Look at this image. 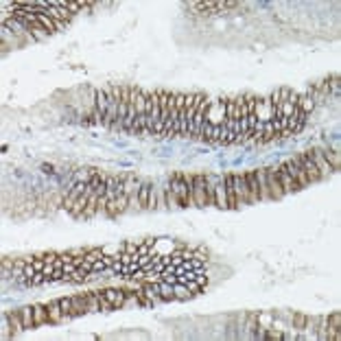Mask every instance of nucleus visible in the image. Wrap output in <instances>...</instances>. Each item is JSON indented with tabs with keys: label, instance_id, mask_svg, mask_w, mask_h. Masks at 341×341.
<instances>
[{
	"label": "nucleus",
	"instance_id": "1",
	"mask_svg": "<svg viewBox=\"0 0 341 341\" xmlns=\"http://www.w3.org/2000/svg\"><path fill=\"white\" fill-rule=\"evenodd\" d=\"M147 131L162 138L164 123H162V116H160V92L147 94Z\"/></svg>",
	"mask_w": 341,
	"mask_h": 341
},
{
	"label": "nucleus",
	"instance_id": "2",
	"mask_svg": "<svg viewBox=\"0 0 341 341\" xmlns=\"http://www.w3.org/2000/svg\"><path fill=\"white\" fill-rule=\"evenodd\" d=\"M234 114H236V127H234L236 140H234V145H241V142H245L247 138H250V136H247V103H245V94L234 98Z\"/></svg>",
	"mask_w": 341,
	"mask_h": 341
},
{
	"label": "nucleus",
	"instance_id": "3",
	"mask_svg": "<svg viewBox=\"0 0 341 341\" xmlns=\"http://www.w3.org/2000/svg\"><path fill=\"white\" fill-rule=\"evenodd\" d=\"M131 134H140V136H147V94L145 92H138L136 96V123H134V131Z\"/></svg>",
	"mask_w": 341,
	"mask_h": 341
},
{
	"label": "nucleus",
	"instance_id": "4",
	"mask_svg": "<svg viewBox=\"0 0 341 341\" xmlns=\"http://www.w3.org/2000/svg\"><path fill=\"white\" fill-rule=\"evenodd\" d=\"M192 199H195V208H206L208 206L206 175H201V173L192 175Z\"/></svg>",
	"mask_w": 341,
	"mask_h": 341
},
{
	"label": "nucleus",
	"instance_id": "5",
	"mask_svg": "<svg viewBox=\"0 0 341 341\" xmlns=\"http://www.w3.org/2000/svg\"><path fill=\"white\" fill-rule=\"evenodd\" d=\"M298 160H300V167L302 170H304V175H306V179L311 181V184H317V181H322V173L317 170L315 167V162H313V158H311V153L309 151H304V153H300L298 156Z\"/></svg>",
	"mask_w": 341,
	"mask_h": 341
},
{
	"label": "nucleus",
	"instance_id": "6",
	"mask_svg": "<svg viewBox=\"0 0 341 341\" xmlns=\"http://www.w3.org/2000/svg\"><path fill=\"white\" fill-rule=\"evenodd\" d=\"M234 192H236V208H243L250 203V188H247V177L245 173L236 175L234 173Z\"/></svg>",
	"mask_w": 341,
	"mask_h": 341
},
{
	"label": "nucleus",
	"instance_id": "7",
	"mask_svg": "<svg viewBox=\"0 0 341 341\" xmlns=\"http://www.w3.org/2000/svg\"><path fill=\"white\" fill-rule=\"evenodd\" d=\"M265 173H267V188H269V197H271V201L282 199L284 190H282V184H280V179H278L276 169H265Z\"/></svg>",
	"mask_w": 341,
	"mask_h": 341
},
{
	"label": "nucleus",
	"instance_id": "8",
	"mask_svg": "<svg viewBox=\"0 0 341 341\" xmlns=\"http://www.w3.org/2000/svg\"><path fill=\"white\" fill-rule=\"evenodd\" d=\"M284 169H287V173L300 184V188H309V186H311V181L306 179L304 170H302V167H300V160H298V158H293V160H287V162H284Z\"/></svg>",
	"mask_w": 341,
	"mask_h": 341
},
{
	"label": "nucleus",
	"instance_id": "9",
	"mask_svg": "<svg viewBox=\"0 0 341 341\" xmlns=\"http://www.w3.org/2000/svg\"><path fill=\"white\" fill-rule=\"evenodd\" d=\"M276 173H278L280 184H282L284 195H291V192H298V190H302L298 181H295V179H293V177H291V175L287 173V169H284V164H280V167L276 169Z\"/></svg>",
	"mask_w": 341,
	"mask_h": 341
},
{
	"label": "nucleus",
	"instance_id": "10",
	"mask_svg": "<svg viewBox=\"0 0 341 341\" xmlns=\"http://www.w3.org/2000/svg\"><path fill=\"white\" fill-rule=\"evenodd\" d=\"M140 87H131L129 92V109H127V118H125V134H131L134 131V123H136V96H138Z\"/></svg>",
	"mask_w": 341,
	"mask_h": 341
},
{
	"label": "nucleus",
	"instance_id": "11",
	"mask_svg": "<svg viewBox=\"0 0 341 341\" xmlns=\"http://www.w3.org/2000/svg\"><path fill=\"white\" fill-rule=\"evenodd\" d=\"M309 153H311V158H313V162H315V167H317V170L322 173V177L326 179L328 175L333 173V169H331V164L326 162V158H324V153H322V149L320 147H315V149H309Z\"/></svg>",
	"mask_w": 341,
	"mask_h": 341
},
{
	"label": "nucleus",
	"instance_id": "12",
	"mask_svg": "<svg viewBox=\"0 0 341 341\" xmlns=\"http://www.w3.org/2000/svg\"><path fill=\"white\" fill-rule=\"evenodd\" d=\"M101 293L105 295L109 302H112L114 309H123V306H125V300L129 298L127 291H125V289H101Z\"/></svg>",
	"mask_w": 341,
	"mask_h": 341
},
{
	"label": "nucleus",
	"instance_id": "13",
	"mask_svg": "<svg viewBox=\"0 0 341 341\" xmlns=\"http://www.w3.org/2000/svg\"><path fill=\"white\" fill-rule=\"evenodd\" d=\"M223 184H225V195H228V210H239L236 208V192H234V173H225Z\"/></svg>",
	"mask_w": 341,
	"mask_h": 341
},
{
	"label": "nucleus",
	"instance_id": "14",
	"mask_svg": "<svg viewBox=\"0 0 341 341\" xmlns=\"http://www.w3.org/2000/svg\"><path fill=\"white\" fill-rule=\"evenodd\" d=\"M4 313H7V317H9V324H11V331H13V337H20V335L26 331L24 322H22V315H20V309L4 311Z\"/></svg>",
	"mask_w": 341,
	"mask_h": 341
},
{
	"label": "nucleus",
	"instance_id": "15",
	"mask_svg": "<svg viewBox=\"0 0 341 341\" xmlns=\"http://www.w3.org/2000/svg\"><path fill=\"white\" fill-rule=\"evenodd\" d=\"M46 311H48V320H51V324H64L68 322L62 311V306H59V300H51L46 304Z\"/></svg>",
	"mask_w": 341,
	"mask_h": 341
},
{
	"label": "nucleus",
	"instance_id": "16",
	"mask_svg": "<svg viewBox=\"0 0 341 341\" xmlns=\"http://www.w3.org/2000/svg\"><path fill=\"white\" fill-rule=\"evenodd\" d=\"M247 188H250V203L260 201V192H258V179H256V170H247Z\"/></svg>",
	"mask_w": 341,
	"mask_h": 341
},
{
	"label": "nucleus",
	"instance_id": "17",
	"mask_svg": "<svg viewBox=\"0 0 341 341\" xmlns=\"http://www.w3.org/2000/svg\"><path fill=\"white\" fill-rule=\"evenodd\" d=\"M256 179H258V192H260V201H269V188H267V173L265 169H256Z\"/></svg>",
	"mask_w": 341,
	"mask_h": 341
},
{
	"label": "nucleus",
	"instance_id": "18",
	"mask_svg": "<svg viewBox=\"0 0 341 341\" xmlns=\"http://www.w3.org/2000/svg\"><path fill=\"white\" fill-rule=\"evenodd\" d=\"M322 153H324V158H326V162L331 164L333 173L341 169V153H339V149H331V147H326V149H322Z\"/></svg>",
	"mask_w": 341,
	"mask_h": 341
},
{
	"label": "nucleus",
	"instance_id": "19",
	"mask_svg": "<svg viewBox=\"0 0 341 341\" xmlns=\"http://www.w3.org/2000/svg\"><path fill=\"white\" fill-rule=\"evenodd\" d=\"M214 206L221 208V210H228V195H225L223 177H221V181L217 184V188H214Z\"/></svg>",
	"mask_w": 341,
	"mask_h": 341
},
{
	"label": "nucleus",
	"instance_id": "20",
	"mask_svg": "<svg viewBox=\"0 0 341 341\" xmlns=\"http://www.w3.org/2000/svg\"><path fill=\"white\" fill-rule=\"evenodd\" d=\"M31 306H33V317H35V326H46V324H51L46 304H31Z\"/></svg>",
	"mask_w": 341,
	"mask_h": 341
},
{
	"label": "nucleus",
	"instance_id": "21",
	"mask_svg": "<svg viewBox=\"0 0 341 341\" xmlns=\"http://www.w3.org/2000/svg\"><path fill=\"white\" fill-rule=\"evenodd\" d=\"M70 300H73V317H84L87 313L84 293H81V295H70Z\"/></svg>",
	"mask_w": 341,
	"mask_h": 341
},
{
	"label": "nucleus",
	"instance_id": "22",
	"mask_svg": "<svg viewBox=\"0 0 341 341\" xmlns=\"http://www.w3.org/2000/svg\"><path fill=\"white\" fill-rule=\"evenodd\" d=\"M64 190H51V197H48V214H53L55 210L64 206Z\"/></svg>",
	"mask_w": 341,
	"mask_h": 341
},
{
	"label": "nucleus",
	"instance_id": "23",
	"mask_svg": "<svg viewBox=\"0 0 341 341\" xmlns=\"http://www.w3.org/2000/svg\"><path fill=\"white\" fill-rule=\"evenodd\" d=\"M84 298H85L87 313H101V302H98L96 291H87V293H84Z\"/></svg>",
	"mask_w": 341,
	"mask_h": 341
},
{
	"label": "nucleus",
	"instance_id": "24",
	"mask_svg": "<svg viewBox=\"0 0 341 341\" xmlns=\"http://www.w3.org/2000/svg\"><path fill=\"white\" fill-rule=\"evenodd\" d=\"M20 315H22V322H24L26 331H31V328H37L35 326V317H33V306H22Z\"/></svg>",
	"mask_w": 341,
	"mask_h": 341
},
{
	"label": "nucleus",
	"instance_id": "25",
	"mask_svg": "<svg viewBox=\"0 0 341 341\" xmlns=\"http://www.w3.org/2000/svg\"><path fill=\"white\" fill-rule=\"evenodd\" d=\"M96 210H98V195H96V192H92L90 199H87L85 210H84V219H92L96 214Z\"/></svg>",
	"mask_w": 341,
	"mask_h": 341
},
{
	"label": "nucleus",
	"instance_id": "26",
	"mask_svg": "<svg viewBox=\"0 0 341 341\" xmlns=\"http://www.w3.org/2000/svg\"><path fill=\"white\" fill-rule=\"evenodd\" d=\"M258 315H260V313H256V311L245 315V331L250 335H256V331H258Z\"/></svg>",
	"mask_w": 341,
	"mask_h": 341
},
{
	"label": "nucleus",
	"instance_id": "27",
	"mask_svg": "<svg viewBox=\"0 0 341 341\" xmlns=\"http://www.w3.org/2000/svg\"><path fill=\"white\" fill-rule=\"evenodd\" d=\"M164 192H167V208L169 210H179L181 203H179V197L175 195V190L169 186V188H164Z\"/></svg>",
	"mask_w": 341,
	"mask_h": 341
},
{
	"label": "nucleus",
	"instance_id": "28",
	"mask_svg": "<svg viewBox=\"0 0 341 341\" xmlns=\"http://www.w3.org/2000/svg\"><path fill=\"white\" fill-rule=\"evenodd\" d=\"M29 31H31V35H33V40H35V42H44V40H46V37H48V31L44 29V26L40 24V22H33Z\"/></svg>",
	"mask_w": 341,
	"mask_h": 341
},
{
	"label": "nucleus",
	"instance_id": "29",
	"mask_svg": "<svg viewBox=\"0 0 341 341\" xmlns=\"http://www.w3.org/2000/svg\"><path fill=\"white\" fill-rule=\"evenodd\" d=\"M149 192H151V184L142 181V186H140V190H138V201H140L142 210H147V206H149Z\"/></svg>",
	"mask_w": 341,
	"mask_h": 341
},
{
	"label": "nucleus",
	"instance_id": "30",
	"mask_svg": "<svg viewBox=\"0 0 341 341\" xmlns=\"http://www.w3.org/2000/svg\"><path fill=\"white\" fill-rule=\"evenodd\" d=\"M129 210V195H125V192H118L116 195V214H125Z\"/></svg>",
	"mask_w": 341,
	"mask_h": 341
},
{
	"label": "nucleus",
	"instance_id": "31",
	"mask_svg": "<svg viewBox=\"0 0 341 341\" xmlns=\"http://www.w3.org/2000/svg\"><path fill=\"white\" fill-rule=\"evenodd\" d=\"M37 22L44 26V29L48 31V35H53V33H57V26H55V20H51L46 13H40L37 15Z\"/></svg>",
	"mask_w": 341,
	"mask_h": 341
},
{
	"label": "nucleus",
	"instance_id": "32",
	"mask_svg": "<svg viewBox=\"0 0 341 341\" xmlns=\"http://www.w3.org/2000/svg\"><path fill=\"white\" fill-rule=\"evenodd\" d=\"M156 210H169L167 208V192L160 186H156Z\"/></svg>",
	"mask_w": 341,
	"mask_h": 341
},
{
	"label": "nucleus",
	"instance_id": "33",
	"mask_svg": "<svg viewBox=\"0 0 341 341\" xmlns=\"http://www.w3.org/2000/svg\"><path fill=\"white\" fill-rule=\"evenodd\" d=\"M306 320H309V317H306L304 313H293V315H291V324H293L295 331H304Z\"/></svg>",
	"mask_w": 341,
	"mask_h": 341
},
{
	"label": "nucleus",
	"instance_id": "34",
	"mask_svg": "<svg viewBox=\"0 0 341 341\" xmlns=\"http://www.w3.org/2000/svg\"><path fill=\"white\" fill-rule=\"evenodd\" d=\"M59 306H62L66 320H73V300L70 298H59Z\"/></svg>",
	"mask_w": 341,
	"mask_h": 341
},
{
	"label": "nucleus",
	"instance_id": "35",
	"mask_svg": "<svg viewBox=\"0 0 341 341\" xmlns=\"http://www.w3.org/2000/svg\"><path fill=\"white\" fill-rule=\"evenodd\" d=\"M101 258H103V247H94V250H87V254H85V260L92 262V265H94V262H98Z\"/></svg>",
	"mask_w": 341,
	"mask_h": 341
},
{
	"label": "nucleus",
	"instance_id": "36",
	"mask_svg": "<svg viewBox=\"0 0 341 341\" xmlns=\"http://www.w3.org/2000/svg\"><path fill=\"white\" fill-rule=\"evenodd\" d=\"M62 4H64V7L68 9V11H70V13H73V15L81 13V4H79V2H70V0H62Z\"/></svg>",
	"mask_w": 341,
	"mask_h": 341
},
{
	"label": "nucleus",
	"instance_id": "37",
	"mask_svg": "<svg viewBox=\"0 0 341 341\" xmlns=\"http://www.w3.org/2000/svg\"><path fill=\"white\" fill-rule=\"evenodd\" d=\"M138 247H140V243H125V245H123V250L127 252V254H131V256L140 258V254H138Z\"/></svg>",
	"mask_w": 341,
	"mask_h": 341
},
{
	"label": "nucleus",
	"instance_id": "38",
	"mask_svg": "<svg viewBox=\"0 0 341 341\" xmlns=\"http://www.w3.org/2000/svg\"><path fill=\"white\" fill-rule=\"evenodd\" d=\"M129 210H142V206H140V201H138V195H129Z\"/></svg>",
	"mask_w": 341,
	"mask_h": 341
}]
</instances>
